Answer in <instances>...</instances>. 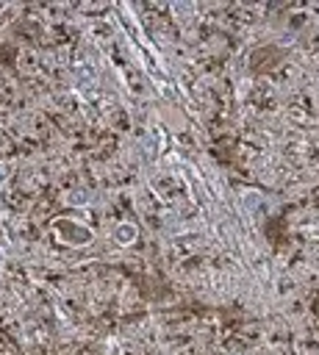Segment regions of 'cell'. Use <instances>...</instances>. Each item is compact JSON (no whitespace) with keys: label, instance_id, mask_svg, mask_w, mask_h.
I'll list each match as a JSON object with an SVG mask.
<instances>
[{"label":"cell","instance_id":"cell-1","mask_svg":"<svg viewBox=\"0 0 319 355\" xmlns=\"http://www.w3.org/2000/svg\"><path fill=\"white\" fill-rule=\"evenodd\" d=\"M311 311H313V316H316V319H319V294H316V297H313V302H311Z\"/></svg>","mask_w":319,"mask_h":355}]
</instances>
